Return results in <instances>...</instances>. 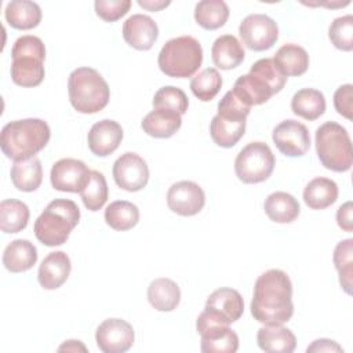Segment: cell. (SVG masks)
<instances>
[{
  "label": "cell",
  "mask_w": 353,
  "mask_h": 353,
  "mask_svg": "<svg viewBox=\"0 0 353 353\" xmlns=\"http://www.w3.org/2000/svg\"><path fill=\"white\" fill-rule=\"evenodd\" d=\"M37 262V250L29 240L17 239L3 252V265L11 273H22L32 269Z\"/></svg>",
  "instance_id": "23"
},
{
  "label": "cell",
  "mask_w": 353,
  "mask_h": 353,
  "mask_svg": "<svg viewBox=\"0 0 353 353\" xmlns=\"http://www.w3.org/2000/svg\"><path fill=\"white\" fill-rule=\"evenodd\" d=\"M123 128L110 119L97 121L88 131L87 142L92 154L98 157H106L112 154L121 143Z\"/></svg>",
  "instance_id": "18"
},
{
  "label": "cell",
  "mask_w": 353,
  "mask_h": 353,
  "mask_svg": "<svg viewBox=\"0 0 353 353\" xmlns=\"http://www.w3.org/2000/svg\"><path fill=\"white\" fill-rule=\"evenodd\" d=\"M276 148L288 157H301L310 148V135L305 124L288 119L277 124L272 132Z\"/></svg>",
  "instance_id": "13"
},
{
  "label": "cell",
  "mask_w": 353,
  "mask_h": 353,
  "mask_svg": "<svg viewBox=\"0 0 353 353\" xmlns=\"http://www.w3.org/2000/svg\"><path fill=\"white\" fill-rule=\"evenodd\" d=\"M274 164V154L265 142H250L236 156L234 172L243 183H259L272 175Z\"/></svg>",
  "instance_id": "9"
},
{
  "label": "cell",
  "mask_w": 353,
  "mask_h": 353,
  "mask_svg": "<svg viewBox=\"0 0 353 353\" xmlns=\"http://www.w3.org/2000/svg\"><path fill=\"white\" fill-rule=\"evenodd\" d=\"M252 317L265 325H281L294 314L292 283L280 269L262 273L254 285L251 301Z\"/></svg>",
  "instance_id": "1"
},
{
  "label": "cell",
  "mask_w": 353,
  "mask_h": 353,
  "mask_svg": "<svg viewBox=\"0 0 353 353\" xmlns=\"http://www.w3.org/2000/svg\"><path fill=\"white\" fill-rule=\"evenodd\" d=\"M338 199V185L324 176L312 179L303 190V201L312 210H324Z\"/></svg>",
  "instance_id": "31"
},
{
  "label": "cell",
  "mask_w": 353,
  "mask_h": 353,
  "mask_svg": "<svg viewBox=\"0 0 353 353\" xmlns=\"http://www.w3.org/2000/svg\"><path fill=\"white\" fill-rule=\"evenodd\" d=\"M148 301L159 312H172L181 302V290L171 279H154L148 287Z\"/></svg>",
  "instance_id": "28"
},
{
  "label": "cell",
  "mask_w": 353,
  "mask_h": 353,
  "mask_svg": "<svg viewBox=\"0 0 353 353\" xmlns=\"http://www.w3.org/2000/svg\"><path fill=\"white\" fill-rule=\"evenodd\" d=\"M196 330L201 336L203 353H234L239 349V336L229 325L196 323Z\"/></svg>",
  "instance_id": "16"
},
{
  "label": "cell",
  "mask_w": 353,
  "mask_h": 353,
  "mask_svg": "<svg viewBox=\"0 0 353 353\" xmlns=\"http://www.w3.org/2000/svg\"><path fill=\"white\" fill-rule=\"evenodd\" d=\"M80 221L77 204L69 199H55L44 208L34 221L33 232L36 239L47 245H62L70 236V232Z\"/></svg>",
  "instance_id": "3"
},
{
  "label": "cell",
  "mask_w": 353,
  "mask_h": 353,
  "mask_svg": "<svg viewBox=\"0 0 353 353\" xmlns=\"http://www.w3.org/2000/svg\"><path fill=\"white\" fill-rule=\"evenodd\" d=\"M233 94L247 106L262 105L274 95L272 87L258 74L248 72L247 74H241L233 85Z\"/></svg>",
  "instance_id": "21"
},
{
  "label": "cell",
  "mask_w": 353,
  "mask_h": 353,
  "mask_svg": "<svg viewBox=\"0 0 353 353\" xmlns=\"http://www.w3.org/2000/svg\"><path fill=\"white\" fill-rule=\"evenodd\" d=\"M139 221L138 207L127 200H116L105 210V222L114 230L124 232L132 229Z\"/></svg>",
  "instance_id": "35"
},
{
  "label": "cell",
  "mask_w": 353,
  "mask_h": 353,
  "mask_svg": "<svg viewBox=\"0 0 353 353\" xmlns=\"http://www.w3.org/2000/svg\"><path fill=\"white\" fill-rule=\"evenodd\" d=\"M328 37L335 48L342 51L353 50V17L343 15L335 18L328 29Z\"/></svg>",
  "instance_id": "40"
},
{
  "label": "cell",
  "mask_w": 353,
  "mask_h": 353,
  "mask_svg": "<svg viewBox=\"0 0 353 353\" xmlns=\"http://www.w3.org/2000/svg\"><path fill=\"white\" fill-rule=\"evenodd\" d=\"M11 79L21 87L39 85L46 74V47L40 37L25 34L15 40L11 48Z\"/></svg>",
  "instance_id": "5"
},
{
  "label": "cell",
  "mask_w": 353,
  "mask_h": 353,
  "mask_svg": "<svg viewBox=\"0 0 353 353\" xmlns=\"http://www.w3.org/2000/svg\"><path fill=\"white\" fill-rule=\"evenodd\" d=\"M181 114L168 109H153L141 123L143 132L153 138H170L181 128Z\"/></svg>",
  "instance_id": "25"
},
{
  "label": "cell",
  "mask_w": 353,
  "mask_h": 353,
  "mask_svg": "<svg viewBox=\"0 0 353 353\" xmlns=\"http://www.w3.org/2000/svg\"><path fill=\"white\" fill-rule=\"evenodd\" d=\"M251 73L258 74L259 77H262L273 90L274 94L280 92L285 83H287V77L277 69L273 58H262L258 59L250 69Z\"/></svg>",
  "instance_id": "41"
},
{
  "label": "cell",
  "mask_w": 353,
  "mask_h": 353,
  "mask_svg": "<svg viewBox=\"0 0 353 353\" xmlns=\"http://www.w3.org/2000/svg\"><path fill=\"white\" fill-rule=\"evenodd\" d=\"M212 62L222 70H230L237 68L245 57L243 44L233 34L219 36L211 47Z\"/></svg>",
  "instance_id": "24"
},
{
  "label": "cell",
  "mask_w": 353,
  "mask_h": 353,
  "mask_svg": "<svg viewBox=\"0 0 353 353\" xmlns=\"http://www.w3.org/2000/svg\"><path fill=\"white\" fill-rule=\"evenodd\" d=\"M229 12L223 0H201L194 7V19L203 29L215 30L226 23Z\"/></svg>",
  "instance_id": "34"
},
{
  "label": "cell",
  "mask_w": 353,
  "mask_h": 353,
  "mask_svg": "<svg viewBox=\"0 0 353 353\" xmlns=\"http://www.w3.org/2000/svg\"><path fill=\"white\" fill-rule=\"evenodd\" d=\"M153 109H168L178 114H185L189 106L186 94L174 85H164L157 90L153 97Z\"/></svg>",
  "instance_id": "39"
},
{
  "label": "cell",
  "mask_w": 353,
  "mask_h": 353,
  "mask_svg": "<svg viewBox=\"0 0 353 353\" xmlns=\"http://www.w3.org/2000/svg\"><path fill=\"white\" fill-rule=\"evenodd\" d=\"M316 152L321 164L331 171H349L353 163L352 141L345 127L335 121H325L316 130Z\"/></svg>",
  "instance_id": "8"
},
{
  "label": "cell",
  "mask_w": 353,
  "mask_h": 353,
  "mask_svg": "<svg viewBox=\"0 0 353 353\" xmlns=\"http://www.w3.org/2000/svg\"><path fill=\"white\" fill-rule=\"evenodd\" d=\"M222 87V76L215 68H207L190 80V90L203 102L212 101Z\"/></svg>",
  "instance_id": "38"
},
{
  "label": "cell",
  "mask_w": 353,
  "mask_h": 353,
  "mask_svg": "<svg viewBox=\"0 0 353 353\" xmlns=\"http://www.w3.org/2000/svg\"><path fill=\"white\" fill-rule=\"evenodd\" d=\"M239 34L243 44L252 51H265L273 47L279 39V26L266 14H250L240 26Z\"/></svg>",
  "instance_id": "10"
},
{
  "label": "cell",
  "mask_w": 353,
  "mask_h": 353,
  "mask_svg": "<svg viewBox=\"0 0 353 353\" xmlns=\"http://www.w3.org/2000/svg\"><path fill=\"white\" fill-rule=\"evenodd\" d=\"M83 204L90 211H99L108 200V182L102 172L91 170L88 182L80 190Z\"/></svg>",
  "instance_id": "36"
},
{
  "label": "cell",
  "mask_w": 353,
  "mask_h": 353,
  "mask_svg": "<svg viewBox=\"0 0 353 353\" xmlns=\"http://www.w3.org/2000/svg\"><path fill=\"white\" fill-rule=\"evenodd\" d=\"M334 265L339 273V284L346 294L352 292L353 276V240L346 239L336 244L334 250Z\"/></svg>",
  "instance_id": "37"
},
{
  "label": "cell",
  "mask_w": 353,
  "mask_h": 353,
  "mask_svg": "<svg viewBox=\"0 0 353 353\" xmlns=\"http://www.w3.org/2000/svg\"><path fill=\"white\" fill-rule=\"evenodd\" d=\"M251 108L244 105L233 91H228L218 103V113L210 123V135L221 148H233L244 135Z\"/></svg>",
  "instance_id": "7"
},
{
  "label": "cell",
  "mask_w": 353,
  "mask_h": 353,
  "mask_svg": "<svg viewBox=\"0 0 353 353\" xmlns=\"http://www.w3.org/2000/svg\"><path fill=\"white\" fill-rule=\"evenodd\" d=\"M353 85L352 84H343L336 88L334 94V106L335 110L346 117L347 120L353 119Z\"/></svg>",
  "instance_id": "43"
},
{
  "label": "cell",
  "mask_w": 353,
  "mask_h": 353,
  "mask_svg": "<svg viewBox=\"0 0 353 353\" xmlns=\"http://www.w3.org/2000/svg\"><path fill=\"white\" fill-rule=\"evenodd\" d=\"M263 210L268 218L276 223H291L301 212L298 200L287 192L270 193L265 199Z\"/></svg>",
  "instance_id": "26"
},
{
  "label": "cell",
  "mask_w": 353,
  "mask_h": 353,
  "mask_svg": "<svg viewBox=\"0 0 353 353\" xmlns=\"http://www.w3.org/2000/svg\"><path fill=\"white\" fill-rule=\"evenodd\" d=\"M59 352L62 350H66V352H77V350H83L85 352L87 347L80 342V341H74V339H70V341H66L63 345H61L58 347Z\"/></svg>",
  "instance_id": "47"
},
{
  "label": "cell",
  "mask_w": 353,
  "mask_h": 353,
  "mask_svg": "<svg viewBox=\"0 0 353 353\" xmlns=\"http://www.w3.org/2000/svg\"><path fill=\"white\" fill-rule=\"evenodd\" d=\"M51 137L48 124L41 119H22L7 123L0 135V148L6 157L17 161L36 156Z\"/></svg>",
  "instance_id": "2"
},
{
  "label": "cell",
  "mask_w": 353,
  "mask_h": 353,
  "mask_svg": "<svg viewBox=\"0 0 353 353\" xmlns=\"http://www.w3.org/2000/svg\"><path fill=\"white\" fill-rule=\"evenodd\" d=\"M134 339L132 325L123 319H106L95 331L97 346L103 353H124L132 346Z\"/></svg>",
  "instance_id": "12"
},
{
  "label": "cell",
  "mask_w": 353,
  "mask_h": 353,
  "mask_svg": "<svg viewBox=\"0 0 353 353\" xmlns=\"http://www.w3.org/2000/svg\"><path fill=\"white\" fill-rule=\"evenodd\" d=\"M29 207L17 199H6L0 203V229L4 233H18L28 226Z\"/></svg>",
  "instance_id": "33"
},
{
  "label": "cell",
  "mask_w": 353,
  "mask_h": 353,
  "mask_svg": "<svg viewBox=\"0 0 353 353\" xmlns=\"http://www.w3.org/2000/svg\"><path fill=\"white\" fill-rule=\"evenodd\" d=\"M11 182L21 192H34L43 181V167L39 157L33 156L14 161L11 167Z\"/></svg>",
  "instance_id": "27"
},
{
  "label": "cell",
  "mask_w": 353,
  "mask_h": 353,
  "mask_svg": "<svg viewBox=\"0 0 353 353\" xmlns=\"http://www.w3.org/2000/svg\"><path fill=\"white\" fill-rule=\"evenodd\" d=\"M97 15L105 22H114L124 17L130 7V0H97L94 3Z\"/></svg>",
  "instance_id": "42"
},
{
  "label": "cell",
  "mask_w": 353,
  "mask_h": 353,
  "mask_svg": "<svg viewBox=\"0 0 353 353\" xmlns=\"http://www.w3.org/2000/svg\"><path fill=\"white\" fill-rule=\"evenodd\" d=\"M306 352H316V353H321V352H336V353H341L343 352L342 346H339L335 341H331V339H327V338H320V339H316L312 342L310 346H307Z\"/></svg>",
  "instance_id": "45"
},
{
  "label": "cell",
  "mask_w": 353,
  "mask_h": 353,
  "mask_svg": "<svg viewBox=\"0 0 353 353\" xmlns=\"http://www.w3.org/2000/svg\"><path fill=\"white\" fill-rule=\"evenodd\" d=\"M91 170L77 159H61L54 163L50 179L55 190L80 193V190L88 182Z\"/></svg>",
  "instance_id": "15"
},
{
  "label": "cell",
  "mask_w": 353,
  "mask_h": 353,
  "mask_svg": "<svg viewBox=\"0 0 353 353\" xmlns=\"http://www.w3.org/2000/svg\"><path fill=\"white\" fill-rule=\"evenodd\" d=\"M4 17L10 26L19 30H29L40 23L41 8L34 1L14 0L7 4Z\"/></svg>",
  "instance_id": "29"
},
{
  "label": "cell",
  "mask_w": 353,
  "mask_h": 353,
  "mask_svg": "<svg viewBox=\"0 0 353 353\" xmlns=\"http://www.w3.org/2000/svg\"><path fill=\"white\" fill-rule=\"evenodd\" d=\"M277 69L285 76H301L309 68V55L306 50L298 44L281 46L273 57Z\"/></svg>",
  "instance_id": "30"
},
{
  "label": "cell",
  "mask_w": 353,
  "mask_h": 353,
  "mask_svg": "<svg viewBox=\"0 0 353 353\" xmlns=\"http://www.w3.org/2000/svg\"><path fill=\"white\" fill-rule=\"evenodd\" d=\"M291 109L296 116L313 121L325 112L324 94L316 88H302L294 94Z\"/></svg>",
  "instance_id": "32"
},
{
  "label": "cell",
  "mask_w": 353,
  "mask_h": 353,
  "mask_svg": "<svg viewBox=\"0 0 353 353\" xmlns=\"http://www.w3.org/2000/svg\"><path fill=\"white\" fill-rule=\"evenodd\" d=\"M113 179L116 185L127 192H138L148 185L149 167L146 161L134 152L123 153L113 164Z\"/></svg>",
  "instance_id": "11"
},
{
  "label": "cell",
  "mask_w": 353,
  "mask_h": 353,
  "mask_svg": "<svg viewBox=\"0 0 353 353\" xmlns=\"http://www.w3.org/2000/svg\"><path fill=\"white\" fill-rule=\"evenodd\" d=\"M205 307L221 316L229 324H232L243 316L244 301L237 290L222 287L215 290L207 298Z\"/></svg>",
  "instance_id": "20"
},
{
  "label": "cell",
  "mask_w": 353,
  "mask_h": 353,
  "mask_svg": "<svg viewBox=\"0 0 353 353\" xmlns=\"http://www.w3.org/2000/svg\"><path fill=\"white\" fill-rule=\"evenodd\" d=\"M123 37L130 47L148 51L159 37V26L149 15L134 14L123 23Z\"/></svg>",
  "instance_id": "17"
},
{
  "label": "cell",
  "mask_w": 353,
  "mask_h": 353,
  "mask_svg": "<svg viewBox=\"0 0 353 353\" xmlns=\"http://www.w3.org/2000/svg\"><path fill=\"white\" fill-rule=\"evenodd\" d=\"M70 270V258L63 251H54L40 263L37 280L44 290H57L68 280Z\"/></svg>",
  "instance_id": "19"
},
{
  "label": "cell",
  "mask_w": 353,
  "mask_h": 353,
  "mask_svg": "<svg viewBox=\"0 0 353 353\" xmlns=\"http://www.w3.org/2000/svg\"><path fill=\"white\" fill-rule=\"evenodd\" d=\"M138 4L149 11H160L165 7H168L171 4L170 0L164 1V0H138Z\"/></svg>",
  "instance_id": "46"
},
{
  "label": "cell",
  "mask_w": 353,
  "mask_h": 353,
  "mask_svg": "<svg viewBox=\"0 0 353 353\" xmlns=\"http://www.w3.org/2000/svg\"><path fill=\"white\" fill-rule=\"evenodd\" d=\"M352 201H346L336 211V223L345 232H353V218H352Z\"/></svg>",
  "instance_id": "44"
},
{
  "label": "cell",
  "mask_w": 353,
  "mask_h": 353,
  "mask_svg": "<svg viewBox=\"0 0 353 353\" xmlns=\"http://www.w3.org/2000/svg\"><path fill=\"white\" fill-rule=\"evenodd\" d=\"M68 92L73 109L84 114L101 112L110 98L106 80L98 70L88 66L77 68L69 74Z\"/></svg>",
  "instance_id": "4"
},
{
  "label": "cell",
  "mask_w": 353,
  "mask_h": 353,
  "mask_svg": "<svg viewBox=\"0 0 353 353\" xmlns=\"http://www.w3.org/2000/svg\"><path fill=\"white\" fill-rule=\"evenodd\" d=\"M204 204V190L193 181H178L167 192V205L178 215L193 216L203 210Z\"/></svg>",
  "instance_id": "14"
},
{
  "label": "cell",
  "mask_w": 353,
  "mask_h": 353,
  "mask_svg": "<svg viewBox=\"0 0 353 353\" xmlns=\"http://www.w3.org/2000/svg\"><path fill=\"white\" fill-rule=\"evenodd\" d=\"M256 343L266 353H291L296 347V338L283 324L263 325L256 332Z\"/></svg>",
  "instance_id": "22"
},
{
  "label": "cell",
  "mask_w": 353,
  "mask_h": 353,
  "mask_svg": "<svg viewBox=\"0 0 353 353\" xmlns=\"http://www.w3.org/2000/svg\"><path fill=\"white\" fill-rule=\"evenodd\" d=\"M203 48L197 39L179 36L168 40L159 52L160 70L170 77H192L201 66Z\"/></svg>",
  "instance_id": "6"
}]
</instances>
